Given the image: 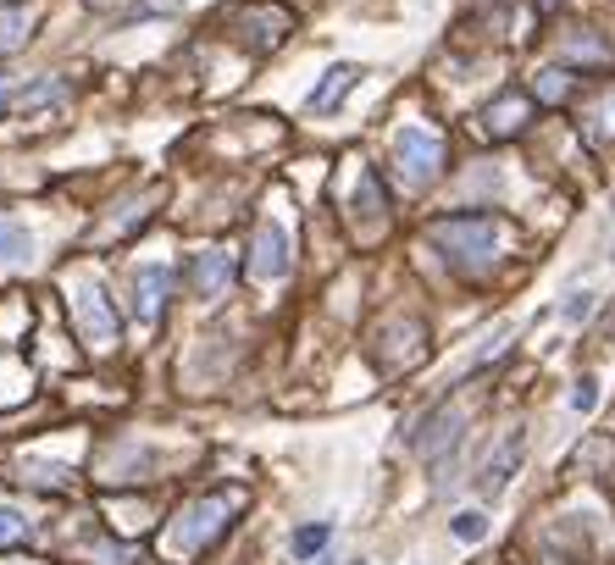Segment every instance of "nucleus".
<instances>
[{
  "label": "nucleus",
  "instance_id": "17",
  "mask_svg": "<svg viewBox=\"0 0 615 565\" xmlns=\"http://www.w3.org/2000/svg\"><path fill=\"white\" fill-rule=\"evenodd\" d=\"M23 538H28V521L0 505V549H12V543H23Z\"/></svg>",
  "mask_w": 615,
  "mask_h": 565
},
{
  "label": "nucleus",
  "instance_id": "22",
  "mask_svg": "<svg viewBox=\"0 0 615 565\" xmlns=\"http://www.w3.org/2000/svg\"><path fill=\"white\" fill-rule=\"evenodd\" d=\"M599 133H610V139H615V95L599 100Z\"/></svg>",
  "mask_w": 615,
  "mask_h": 565
},
{
  "label": "nucleus",
  "instance_id": "23",
  "mask_svg": "<svg viewBox=\"0 0 615 565\" xmlns=\"http://www.w3.org/2000/svg\"><path fill=\"white\" fill-rule=\"evenodd\" d=\"M0 106H6V84H0Z\"/></svg>",
  "mask_w": 615,
  "mask_h": 565
},
{
  "label": "nucleus",
  "instance_id": "13",
  "mask_svg": "<svg viewBox=\"0 0 615 565\" xmlns=\"http://www.w3.org/2000/svg\"><path fill=\"white\" fill-rule=\"evenodd\" d=\"M56 100H67V78H39V84H28L23 95H17V106L23 111H45V106H56Z\"/></svg>",
  "mask_w": 615,
  "mask_h": 565
},
{
  "label": "nucleus",
  "instance_id": "7",
  "mask_svg": "<svg viewBox=\"0 0 615 565\" xmlns=\"http://www.w3.org/2000/svg\"><path fill=\"white\" fill-rule=\"evenodd\" d=\"M167 294H172V266L167 261H150V266L133 272V316H139V322H156Z\"/></svg>",
  "mask_w": 615,
  "mask_h": 565
},
{
  "label": "nucleus",
  "instance_id": "2",
  "mask_svg": "<svg viewBox=\"0 0 615 565\" xmlns=\"http://www.w3.org/2000/svg\"><path fill=\"white\" fill-rule=\"evenodd\" d=\"M394 167L410 189H427L444 172V133L427 128V122H405L394 133Z\"/></svg>",
  "mask_w": 615,
  "mask_h": 565
},
{
  "label": "nucleus",
  "instance_id": "12",
  "mask_svg": "<svg viewBox=\"0 0 615 565\" xmlns=\"http://www.w3.org/2000/svg\"><path fill=\"white\" fill-rule=\"evenodd\" d=\"M34 34V12L28 6H0V56H17Z\"/></svg>",
  "mask_w": 615,
  "mask_h": 565
},
{
  "label": "nucleus",
  "instance_id": "4",
  "mask_svg": "<svg viewBox=\"0 0 615 565\" xmlns=\"http://www.w3.org/2000/svg\"><path fill=\"white\" fill-rule=\"evenodd\" d=\"M228 510H233V499H228V493L194 499V505L178 516V527L167 532V543H172V549H205V543H211V538L222 532V516H228Z\"/></svg>",
  "mask_w": 615,
  "mask_h": 565
},
{
  "label": "nucleus",
  "instance_id": "15",
  "mask_svg": "<svg viewBox=\"0 0 615 565\" xmlns=\"http://www.w3.org/2000/svg\"><path fill=\"white\" fill-rule=\"evenodd\" d=\"M449 532H455L460 543H483L488 538V516L483 510H460V516L449 521Z\"/></svg>",
  "mask_w": 615,
  "mask_h": 565
},
{
  "label": "nucleus",
  "instance_id": "6",
  "mask_svg": "<svg viewBox=\"0 0 615 565\" xmlns=\"http://www.w3.org/2000/svg\"><path fill=\"white\" fill-rule=\"evenodd\" d=\"M283 272H289V233L266 217L261 228H255V244H250V277H261V283H278Z\"/></svg>",
  "mask_w": 615,
  "mask_h": 565
},
{
  "label": "nucleus",
  "instance_id": "14",
  "mask_svg": "<svg viewBox=\"0 0 615 565\" xmlns=\"http://www.w3.org/2000/svg\"><path fill=\"white\" fill-rule=\"evenodd\" d=\"M333 538V527L327 521H311V527L294 532V560H311V554H322V543Z\"/></svg>",
  "mask_w": 615,
  "mask_h": 565
},
{
  "label": "nucleus",
  "instance_id": "9",
  "mask_svg": "<svg viewBox=\"0 0 615 565\" xmlns=\"http://www.w3.org/2000/svg\"><path fill=\"white\" fill-rule=\"evenodd\" d=\"M532 117V100L527 95H499L494 106L483 111V128L488 139H510V133H521V122Z\"/></svg>",
  "mask_w": 615,
  "mask_h": 565
},
{
  "label": "nucleus",
  "instance_id": "8",
  "mask_svg": "<svg viewBox=\"0 0 615 565\" xmlns=\"http://www.w3.org/2000/svg\"><path fill=\"white\" fill-rule=\"evenodd\" d=\"M189 283H194L200 300H222L228 283H233V255L228 250H200V255H194V266H189Z\"/></svg>",
  "mask_w": 615,
  "mask_h": 565
},
{
  "label": "nucleus",
  "instance_id": "21",
  "mask_svg": "<svg viewBox=\"0 0 615 565\" xmlns=\"http://www.w3.org/2000/svg\"><path fill=\"white\" fill-rule=\"evenodd\" d=\"M538 95L543 100H560V95H566V73H543L538 78Z\"/></svg>",
  "mask_w": 615,
  "mask_h": 565
},
{
  "label": "nucleus",
  "instance_id": "1",
  "mask_svg": "<svg viewBox=\"0 0 615 565\" xmlns=\"http://www.w3.org/2000/svg\"><path fill=\"white\" fill-rule=\"evenodd\" d=\"M67 305H73V322H78V333H84L89 349L117 344V305H111V294L100 289V277H89V272L67 277Z\"/></svg>",
  "mask_w": 615,
  "mask_h": 565
},
{
  "label": "nucleus",
  "instance_id": "10",
  "mask_svg": "<svg viewBox=\"0 0 615 565\" xmlns=\"http://www.w3.org/2000/svg\"><path fill=\"white\" fill-rule=\"evenodd\" d=\"M355 84H361V67H355V61H338V67H327V78L311 89V111H333Z\"/></svg>",
  "mask_w": 615,
  "mask_h": 565
},
{
  "label": "nucleus",
  "instance_id": "5",
  "mask_svg": "<svg viewBox=\"0 0 615 565\" xmlns=\"http://www.w3.org/2000/svg\"><path fill=\"white\" fill-rule=\"evenodd\" d=\"M521 455H527V433L516 427V433H505V438H499V449L483 460V471H477V493H483V499H499V493H505V482L516 477Z\"/></svg>",
  "mask_w": 615,
  "mask_h": 565
},
{
  "label": "nucleus",
  "instance_id": "18",
  "mask_svg": "<svg viewBox=\"0 0 615 565\" xmlns=\"http://www.w3.org/2000/svg\"><path fill=\"white\" fill-rule=\"evenodd\" d=\"M593 405H599V377H577V388H571V410L588 416Z\"/></svg>",
  "mask_w": 615,
  "mask_h": 565
},
{
  "label": "nucleus",
  "instance_id": "16",
  "mask_svg": "<svg viewBox=\"0 0 615 565\" xmlns=\"http://www.w3.org/2000/svg\"><path fill=\"white\" fill-rule=\"evenodd\" d=\"M17 471H23V482L34 477L39 488H67V477H73V471H67V466H45V460H23V466H17Z\"/></svg>",
  "mask_w": 615,
  "mask_h": 565
},
{
  "label": "nucleus",
  "instance_id": "11",
  "mask_svg": "<svg viewBox=\"0 0 615 565\" xmlns=\"http://www.w3.org/2000/svg\"><path fill=\"white\" fill-rule=\"evenodd\" d=\"M455 433H460V410L444 405L438 416L422 421V433H416V449H422V455H438L444 444H455Z\"/></svg>",
  "mask_w": 615,
  "mask_h": 565
},
{
  "label": "nucleus",
  "instance_id": "20",
  "mask_svg": "<svg viewBox=\"0 0 615 565\" xmlns=\"http://www.w3.org/2000/svg\"><path fill=\"white\" fill-rule=\"evenodd\" d=\"M560 316H566V322H588V316H593V294H588V289H582V294H571V300H566V311H560Z\"/></svg>",
  "mask_w": 615,
  "mask_h": 565
},
{
  "label": "nucleus",
  "instance_id": "19",
  "mask_svg": "<svg viewBox=\"0 0 615 565\" xmlns=\"http://www.w3.org/2000/svg\"><path fill=\"white\" fill-rule=\"evenodd\" d=\"M17 255H28V233L0 228V261H17Z\"/></svg>",
  "mask_w": 615,
  "mask_h": 565
},
{
  "label": "nucleus",
  "instance_id": "3",
  "mask_svg": "<svg viewBox=\"0 0 615 565\" xmlns=\"http://www.w3.org/2000/svg\"><path fill=\"white\" fill-rule=\"evenodd\" d=\"M433 244H444L449 255H466V261H488L505 244V222L499 217H444V222H433Z\"/></svg>",
  "mask_w": 615,
  "mask_h": 565
},
{
  "label": "nucleus",
  "instance_id": "24",
  "mask_svg": "<svg viewBox=\"0 0 615 565\" xmlns=\"http://www.w3.org/2000/svg\"><path fill=\"white\" fill-rule=\"evenodd\" d=\"M89 6H106V0H89Z\"/></svg>",
  "mask_w": 615,
  "mask_h": 565
}]
</instances>
